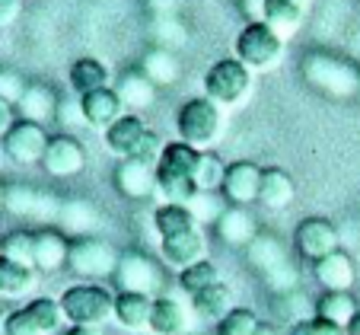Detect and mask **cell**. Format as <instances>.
Listing matches in <instances>:
<instances>
[{
  "label": "cell",
  "instance_id": "8fae6325",
  "mask_svg": "<svg viewBox=\"0 0 360 335\" xmlns=\"http://www.w3.org/2000/svg\"><path fill=\"white\" fill-rule=\"evenodd\" d=\"M293 243H297V253L309 262H319L341 249L338 230H335V224L326 217H306L303 224L297 227V233H293Z\"/></svg>",
  "mask_w": 360,
  "mask_h": 335
},
{
  "label": "cell",
  "instance_id": "52a82bcc",
  "mask_svg": "<svg viewBox=\"0 0 360 335\" xmlns=\"http://www.w3.org/2000/svg\"><path fill=\"white\" fill-rule=\"evenodd\" d=\"M118 253L112 243L96 236H80L70 243V255H68V268L77 278H109L118 268Z\"/></svg>",
  "mask_w": 360,
  "mask_h": 335
},
{
  "label": "cell",
  "instance_id": "ac0fdd59",
  "mask_svg": "<svg viewBox=\"0 0 360 335\" xmlns=\"http://www.w3.org/2000/svg\"><path fill=\"white\" fill-rule=\"evenodd\" d=\"M4 208L10 214H16V217H29V220H51L61 214L55 198H48V195L32 191V189H7Z\"/></svg>",
  "mask_w": 360,
  "mask_h": 335
},
{
  "label": "cell",
  "instance_id": "2e32d148",
  "mask_svg": "<svg viewBox=\"0 0 360 335\" xmlns=\"http://www.w3.org/2000/svg\"><path fill=\"white\" fill-rule=\"evenodd\" d=\"M115 189L122 191L124 198H134V201H143L157 191V170L141 160H122L115 170Z\"/></svg>",
  "mask_w": 360,
  "mask_h": 335
},
{
  "label": "cell",
  "instance_id": "5bb4252c",
  "mask_svg": "<svg viewBox=\"0 0 360 335\" xmlns=\"http://www.w3.org/2000/svg\"><path fill=\"white\" fill-rule=\"evenodd\" d=\"M147 332H153V335H188L191 332V310L172 294L153 297V316H150Z\"/></svg>",
  "mask_w": 360,
  "mask_h": 335
},
{
  "label": "cell",
  "instance_id": "4dcf8cb0",
  "mask_svg": "<svg viewBox=\"0 0 360 335\" xmlns=\"http://www.w3.org/2000/svg\"><path fill=\"white\" fill-rule=\"evenodd\" d=\"M35 274H39L35 268L20 265V262H10L0 255V297H10V301L26 297L35 287Z\"/></svg>",
  "mask_w": 360,
  "mask_h": 335
},
{
  "label": "cell",
  "instance_id": "484cf974",
  "mask_svg": "<svg viewBox=\"0 0 360 335\" xmlns=\"http://www.w3.org/2000/svg\"><path fill=\"white\" fill-rule=\"evenodd\" d=\"M141 74L147 77L153 87H169V83L179 80V74H182V64H179L176 51H169V48H150L147 55H143L141 61Z\"/></svg>",
  "mask_w": 360,
  "mask_h": 335
},
{
  "label": "cell",
  "instance_id": "7c38bea8",
  "mask_svg": "<svg viewBox=\"0 0 360 335\" xmlns=\"http://www.w3.org/2000/svg\"><path fill=\"white\" fill-rule=\"evenodd\" d=\"M259 189H262V166L249 163V160H236V163L226 166L224 185H220V195H224L226 205L233 208L252 205V201H259Z\"/></svg>",
  "mask_w": 360,
  "mask_h": 335
},
{
  "label": "cell",
  "instance_id": "3957f363",
  "mask_svg": "<svg viewBox=\"0 0 360 335\" xmlns=\"http://www.w3.org/2000/svg\"><path fill=\"white\" fill-rule=\"evenodd\" d=\"M179 141L191 144L195 151H211L224 137V109L207 96H195L176 112Z\"/></svg>",
  "mask_w": 360,
  "mask_h": 335
},
{
  "label": "cell",
  "instance_id": "7dc6e473",
  "mask_svg": "<svg viewBox=\"0 0 360 335\" xmlns=\"http://www.w3.org/2000/svg\"><path fill=\"white\" fill-rule=\"evenodd\" d=\"M243 10H245V16H249V23L265 20V0H243Z\"/></svg>",
  "mask_w": 360,
  "mask_h": 335
},
{
  "label": "cell",
  "instance_id": "4316f807",
  "mask_svg": "<svg viewBox=\"0 0 360 335\" xmlns=\"http://www.w3.org/2000/svg\"><path fill=\"white\" fill-rule=\"evenodd\" d=\"M191 310H195V316H201V320H207V322H220L224 316H230L233 310H236L233 307V291L220 281V284H214L191 297Z\"/></svg>",
  "mask_w": 360,
  "mask_h": 335
},
{
  "label": "cell",
  "instance_id": "8d00e7d4",
  "mask_svg": "<svg viewBox=\"0 0 360 335\" xmlns=\"http://www.w3.org/2000/svg\"><path fill=\"white\" fill-rule=\"evenodd\" d=\"M224 201V195L217 198V191H195L191 195V201H188V208H191V214H195L198 220H201V227L207 224V220H214L217 224V217L226 211L230 205H220Z\"/></svg>",
  "mask_w": 360,
  "mask_h": 335
},
{
  "label": "cell",
  "instance_id": "f35d334b",
  "mask_svg": "<svg viewBox=\"0 0 360 335\" xmlns=\"http://www.w3.org/2000/svg\"><path fill=\"white\" fill-rule=\"evenodd\" d=\"M255 329H259V320L252 310H233L217 322V335H255Z\"/></svg>",
  "mask_w": 360,
  "mask_h": 335
},
{
  "label": "cell",
  "instance_id": "11a10c76",
  "mask_svg": "<svg viewBox=\"0 0 360 335\" xmlns=\"http://www.w3.org/2000/svg\"><path fill=\"white\" fill-rule=\"evenodd\" d=\"M0 255H4V239H0Z\"/></svg>",
  "mask_w": 360,
  "mask_h": 335
},
{
  "label": "cell",
  "instance_id": "d590c367",
  "mask_svg": "<svg viewBox=\"0 0 360 335\" xmlns=\"http://www.w3.org/2000/svg\"><path fill=\"white\" fill-rule=\"evenodd\" d=\"M4 259L35 268V233H29V230L7 233L4 236Z\"/></svg>",
  "mask_w": 360,
  "mask_h": 335
},
{
  "label": "cell",
  "instance_id": "5b68a950",
  "mask_svg": "<svg viewBox=\"0 0 360 335\" xmlns=\"http://www.w3.org/2000/svg\"><path fill=\"white\" fill-rule=\"evenodd\" d=\"M284 48H287V42L271 26L249 23L236 39V58L252 74H265V70H274L284 61Z\"/></svg>",
  "mask_w": 360,
  "mask_h": 335
},
{
  "label": "cell",
  "instance_id": "ee69618b",
  "mask_svg": "<svg viewBox=\"0 0 360 335\" xmlns=\"http://www.w3.org/2000/svg\"><path fill=\"white\" fill-rule=\"evenodd\" d=\"M58 122L61 125H74V118L77 122H83V109H80V99H61V103H58Z\"/></svg>",
  "mask_w": 360,
  "mask_h": 335
},
{
  "label": "cell",
  "instance_id": "83f0119b",
  "mask_svg": "<svg viewBox=\"0 0 360 335\" xmlns=\"http://www.w3.org/2000/svg\"><path fill=\"white\" fill-rule=\"evenodd\" d=\"M217 233L224 243L230 246H249L252 239H255V220L249 217L245 208H226L224 214L217 217Z\"/></svg>",
  "mask_w": 360,
  "mask_h": 335
},
{
  "label": "cell",
  "instance_id": "f1b7e54d",
  "mask_svg": "<svg viewBox=\"0 0 360 335\" xmlns=\"http://www.w3.org/2000/svg\"><path fill=\"white\" fill-rule=\"evenodd\" d=\"M357 313H360V307H357V301H354L351 291H326V294L316 301V316L335 322V326L347 329Z\"/></svg>",
  "mask_w": 360,
  "mask_h": 335
},
{
  "label": "cell",
  "instance_id": "d4e9b609",
  "mask_svg": "<svg viewBox=\"0 0 360 335\" xmlns=\"http://www.w3.org/2000/svg\"><path fill=\"white\" fill-rule=\"evenodd\" d=\"M153 227H157L160 239L182 236V233H191V230H204L201 220L191 214L188 205H169V201L153 211Z\"/></svg>",
  "mask_w": 360,
  "mask_h": 335
},
{
  "label": "cell",
  "instance_id": "7bdbcfd3",
  "mask_svg": "<svg viewBox=\"0 0 360 335\" xmlns=\"http://www.w3.org/2000/svg\"><path fill=\"white\" fill-rule=\"evenodd\" d=\"M29 83H22V77L16 70H0V99H7V103H20L22 93H26Z\"/></svg>",
  "mask_w": 360,
  "mask_h": 335
},
{
  "label": "cell",
  "instance_id": "6da1fadb",
  "mask_svg": "<svg viewBox=\"0 0 360 335\" xmlns=\"http://www.w3.org/2000/svg\"><path fill=\"white\" fill-rule=\"evenodd\" d=\"M201 151H195L185 141L166 144V153L157 166V191L169 205H188L195 195V166Z\"/></svg>",
  "mask_w": 360,
  "mask_h": 335
},
{
  "label": "cell",
  "instance_id": "ffe728a7",
  "mask_svg": "<svg viewBox=\"0 0 360 335\" xmlns=\"http://www.w3.org/2000/svg\"><path fill=\"white\" fill-rule=\"evenodd\" d=\"M70 243L58 230H35V272L51 274L68 265Z\"/></svg>",
  "mask_w": 360,
  "mask_h": 335
},
{
  "label": "cell",
  "instance_id": "836d02e7",
  "mask_svg": "<svg viewBox=\"0 0 360 335\" xmlns=\"http://www.w3.org/2000/svg\"><path fill=\"white\" fill-rule=\"evenodd\" d=\"M214 284H220V268L214 265L211 259H201L179 272V287H182L188 297L201 294V291H207V287H214Z\"/></svg>",
  "mask_w": 360,
  "mask_h": 335
},
{
  "label": "cell",
  "instance_id": "816d5d0a",
  "mask_svg": "<svg viewBox=\"0 0 360 335\" xmlns=\"http://www.w3.org/2000/svg\"><path fill=\"white\" fill-rule=\"evenodd\" d=\"M347 332H351V335H360V313L351 320V326H347Z\"/></svg>",
  "mask_w": 360,
  "mask_h": 335
},
{
  "label": "cell",
  "instance_id": "60d3db41",
  "mask_svg": "<svg viewBox=\"0 0 360 335\" xmlns=\"http://www.w3.org/2000/svg\"><path fill=\"white\" fill-rule=\"evenodd\" d=\"M153 35H157L160 48H176L185 42V32H182V23H176L172 16H157V23H153Z\"/></svg>",
  "mask_w": 360,
  "mask_h": 335
},
{
  "label": "cell",
  "instance_id": "30bf717a",
  "mask_svg": "<svg viewBox=\"0 0 360 335\" xmlns=\"http://www.w3.org/2000/svg\"><path fill=\"white\" fill-rule=\"evenodd\" d=\"M41 170L55 179H70L86 170V147L70 134H55L48 141V151L41 157Z\"/></svg>",
  "mask_w": 360,
  "mask_h": 335
},
{
  "label": "cell",
  "instance_id": "f546056e",
  "mask_svg": "<svg viewBox=\"0 0 360 335\" xmlns=\"http://www.w3.org/2000/svg\"><path fill=\"white\" fill-rule=\"evenodd\" d=\"M303 10L287 4V0H265V26H271L284 42H290L303 26Z\"/></svg>",
  "mask_w": 360,
  "mask_h": 335
},
{
  "label": "cell",
  "instance_id": "603a6c76",
  "mask_svg": "<svg viewBox=\"0 0 360 335\" xmlns=\"http://www.w3.org/2000/svg\"><path fill=\"white\" fill-rule=\"evenodd\" d=\"M313 278L322 284V291H351L354 287V262H351V255L338 249V253L313 262Z\"/></svg>",
  "mask_w": 360,
  "mask_h": 335
},
{
  "label": "cell",
  "instance_id": "277c9868",
  "mask_svg": "<svg viewBox=\"0 0 360 335\" xmlns=\"http://www.w3.org/2000/svg\"><path fill=\"white\" fill-rule=\"evenodd\" d=\"M252 87H255V74L245 68L239 58H220L211 64V70L204 74V93L207 99L220 106V109H236L249 99Z\"/></svg>",
  "mask_w": 360,
  "mask_h": 335
},
{
  "label": "cell",
  "instance_id": "1f68e13d",
  "mask_svg": "<svg viewBox=\"0 0 360 335\" xmlns=\"http://www.w3.org/2000/svg\"><path fill=\"white\" fill-rule=\"evenodd\" d=\"M70 87H74L77 96L105 89L109 87V68L102 61H96V58H80V61H74V68H70Z\"/></svg>",
  "mask_w": 360,
  "mask_h": 335
},
{
  "label": "cell",
  "instance_id": "c3c4849f",
  "mask_svg": "<svg viewBox=\"0 0 360 335\" xmlns=\"http://www.w3.org/2000/svg\"><path fill=\"white\" fill-rule=\"evenodd\" d=\"M147 4L157 16H172L179 10V0H147Z\"/></svg>",
  "mask_w": 360,
  "mask_h": 335
},
{
  "label": "cell",
  "instance_id": "bcb514c9",
  "mask_svg": "<svg viewBox=\"0 0 360 335\" xmlns=\"http://www.w3.org/2000/svg\"><path fill=\"white\" fill-rule=\"evenodd\" d=\"M13 125H16V106L7 103V99H0V141L10 134Z\"/></svg>",
  "mask_w": 360,
  "mask_h": 335
},
{
  "label": "cell",
  "instance_id": "7402d4cb",
  "mask_svg": "<svg viewBox=\"0 0 360 335\" xmlns=\"http://www.w3.org/2000/svg\"><path fill=\"white\" fill-rule=\"evenodd\" d=\"M58 103H61V99L55 96V89H48L45 83H29L22 99L16 103V112H20V118H26V122L48 125L58 115Z\"/></svg>",
  "mask_w": 360,
  "mask_h": 335
},
{
  "label": "cell",
  "instance_id": "7a4b0ae2",
  "mask_svg": "<svg viewBox=\"0 0 360 335\" xmlns=\"http://www.w3.org/2000/svg\"><path fill=\"white\" fill-rule=\"evenodd\" d=\"M115 297L102 284H74L61 294L64 320L74 329H102L115 320Z\"/></svg>",
  "mask_w": 360,
  "mask_h": 335
},
{
  "label": "cell",
  "instance_id": "e575fe53",
  "mask_svg": "<svg viewBox=\"0 0 360 335\" xmlns=\"http://www.w3.org/2000/svg\"><path fill=\"white\" fill-rule=\"evenodd\" d=\"M224 176H226V163H224V160H217L214 153L201 151L198 166H195V189L198 191H220Z\"/></svg>",
  "mask_w": 360,
  "mask_h": 335
},
{
  "label": "cell",
  "instance_id": "f6af8a7d",
  "mask_svg": "<svg viewBox=\"0 0 360 335\" xmlns=\"http://www.w3.org/2000/svg\"><path fill=\"white\" fill-rule=\"evenodd\" d=\"M22 4L26 0H0V29L13 26L16 20L22 16Z\"/></svg>",
  "mask_w": 360,
  "mask_h": 335
},
{
  "label": "cell",
  "instance_id": "e0dca14e",
  "mask_svg": "<svg viewBox=\"0 0 360 335\" xmlns=\"http://www.w3.org/2000/svg\"><path fill=\"white\" fill-rule=\"evenodd\" d=\"M160 255H163L172 268L182 272V268L207 259V236H204V230H191V233H182V236L160 239Z\"/></svg>",
  "mask_w": 360,
  "mask_h": 335
},
{
  "label": "cell",
  "instance_id": "b9f144b4",
  "mask_svg": "<svg viewBox=\"0 0 360 335\" xmlns=\"http://www.w3.org/2000/svg\"><path fill=\"white\" fill-rule=\"evenodd\" d=\"M290 335H351L345 326H335V322H328V320H303V322H297L293 326V332Z\"/></svg>",
  "mask_w": 360,
  "mask_h": 335
},
{
  "label": "cell",
  "instance_id": "74e56055",
  "mask_svg": "<svg viewBox=\"0 0 360 335\" xmlns=\"http://www.w3.org/2000/svg\"><path fill=\"white\" fill-rule=\"evenodd\" d=\"M58 220H61L64 227H70V230H89V227L96 224V211L86 205V201H70V205H61V214H58Z\"/></svg>",
  "mask_w": 360,
  "mask_h": 335
},
{
  "label": "cell",
  "instance_id": "db71d44e",
  "mask_svg": "<svg viewBox=\"0 0 360 335\" xmlns=\"http://www.w3.org/2000/svg\"><path fill=\"white\" fill-rule=\"evenodd\" d=\"M4 195H7V189H0V208H4Z\"/></svg>",
  "mask_w": 360,
  "mask_h": 335
},
{
  "label": "cell",
  "instance_id": "d6a6232c",
  "mask_svg": "<svg viewBox=\"0 0 360 335\" xmlns=\"http://www.w3.org/2000/svg\"><path fill=\"white\" fill-rule=\"evenodd\" d=\"M153 89L157 87H153L141 70H131V74H124L122 80H118L115 93L122 96V103L128 106V109H147V106H153Z\"/></svg>",
  "mask_w": 360,
  "mask_h": 335
},
{
  "label": "cell",
  "instance_id": "9c48e42d",
  "mask_svg": "<svg viewBox=\"0 0 360 335\" xmlns=\"http://www.w3.org/2000/svg\"><path fill=\"white\" fill-rule=\"evenodd\" d=\"M303 74L309 77V83H316L332 96H351L360 83L357 74L345 61H335L328 55H313L309 61H303Z\"/></svg>",
  "mask_w": 360,
  "mask_h": 335
},
{
  "label": "cell",
  "instance_id": "ab89813d",
  "mask_svg": "<svg viewBox=\"0 0 360 335\" xmlns=\"http://www.w3.org/2000/svg\"><path fill=\"white\" fill-rule=\"evenodd\" d=\"M163 153H166V141L153 128H147V134L141 137V144H137V151H134V157L131 160H141V163H147V166L157 170L160 160H163Z\"/></svg>",
  "mask_w": 360,
  "mask_h": 335
},
{
  "label": "cell",
  "instance_id": "f5cc1de1",
  "mask_svg": "<svg viewBox=\"0 0 360 335\" xmlns=\"http://www.w3.org/2000/svg\"><path fill=\"white\" fill-rule=\"evenodd\" d=\"M68 335H99L96 329H74V332H68Z\"/></svg>",
  "mask_w": 360,
  "mask_h": 335
},
{
  "label": "cell",
  "instance_id": "4fadbf2b",
  "mask_svg": "<svg viewBox=\"0 0 360 335\" xmlns=\"http://www.w3.org/2000/svg\"><path fill=\"white\" fill-rule=\"evenodd\" d=\"M80 109H83V122L99 131H109L112 125L124 115V103H122V96L115 93V87H105V89L80 96Z\"/></svg>",
  "mask_w": 360,
  "mask_h": 335
},
{
  "label": "cell",
  "instance_id": "cb8c5ba5",
  "mask_svg": "<svg viewBox=\"0 0 360 335\" xmlns=\"http://www.w3.org/2000/svg\"><path fill=\"white\" fill-rule=\"evenodd\" d=\"M143 134H147V122H143L141 115H134V112H128V115H122L109 131H105V144H109L112 153L128 160V157H134L137 144H141Z\"/></svg>",
  "mask_w": 360,
  "mask_h": 335
},
{
  "label": "cell",
  "instance_id": "d6986e66",
  "mask_svg": "<svg viewBox=\"0 0 360 335\" xmlns=\"http://www.w3.org/2000/svg\"><path fill=\"white\" fill-rule=\"evenodd\" d=\"M293 198H297V182H293L290 172L281 170V166L262 170L259 205H265L268 211H284V208H290Z\"/></svg>",
  "mask_w": 360,
  "mask_h": 335
},
{
  "label": "cell",
  "instance_id": "9a60e30c",
  "mask_svg": "<svg viewBox=\"0 0 360 335\" xmlns=\"http://www.w3.org/2000/svg\"><path fill=\"white\" fill-rule=\"evenodd\" d=\"M115 278H118L122 291H134V294H150V291L160 284L157 265L141 253H124L122 259H118Z\"/></svg>",
  "mask_w": 360,
  "mask_h": 335
},
{
  "label": "cell",
  "instance_id": "44dd1931",
  "mask_svg": "<svg viewBox=\"0 0 360 335\" xmlns=\"http://www.w3.org/2000/svg\"><path fill=\"white\" fill-rule=\"evenodd\" d=\"M150 316H153V297L134 294V291H122L115 297V322L128 332H143L150 329Z\"/></svg>",
  "mask_w": 360,
  "mask_h": 335
},
{
  "label": "cell",
  "instance_id": "f907efd6",
  "mask_svg": "<svg viewBox=\"0 0 360 335\" xmlns=\"http://www.w3.org/2000/svg\"><path fill=\"white\" fill-rule=\"evenodd\" d=\"M287 4H293V7H300V10H303V13H306V10H309V7H313V0H287Z\"/></svg>",
  "mask_w": 360,
  "mask_h": 335
},
{
  "label": "cell",
  "instance_id": "8992f818",
  "mask_svg": "<svg viewBox=\"0 0 360 335\" xmlns=\"http://www.w3.org/2000/svg\"><path fill=\"white\" fill-rule=\"evenodd\" d=\"M64 322L61 301L51 297H35L26 307L4 316V332L0 335H51Z\"/></svg>",
  "mask_w": 360,
  "mask_h": 335
},
{
  "label": "cell",
  "instance_id": "681fc988",
  "mask_svg": "<svg viewBox=\"0 0 360 335\" xmlns=\"http://www.w3.org/2000/svg\"><path fill=\"white\" fill-rule=\"evenodd\" d=\"M255 335H281V332H278V326H271V322H259Z\"/></svg>",
  "mask_w": 360,
  "mask_h": 335
},
{
  "label": "cell",
  "instance_id": "ba28073f",
  "mask_svg": "<svg viewBox=\"0 0 360 335\" xmlns=\"http://www.w3.org/2000/svg\"><path fill=\"white\" fill-rule=\"evenodd\" d=\"M48 141H51V134L45 131V125L16 118L10 134L4 137V153H7L16 166H35V163H41V157H45Z\"/></svg>",
  "mask_w": 360,
  "mask_h": 335
}]
</instances>
